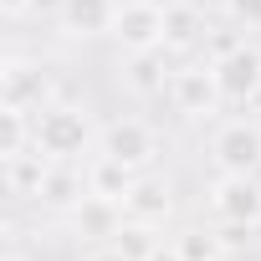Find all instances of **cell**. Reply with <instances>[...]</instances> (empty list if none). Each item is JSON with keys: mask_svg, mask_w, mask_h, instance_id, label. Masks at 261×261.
<instances>
[{"mask_svg": "<svg viewBox=\"0 0 261 261\" xmlns=\"http://www.w3.org/2000/svg\"><path fill=\"white\" fill-rule=\"evenodd\" d=\"M87 261H134V256H123V251H118V246L108 241V246H97V251H92Z\"/></svg>", "mask_w": 261, "mask_h": 261, "instance_id": "obj_21", "label": "cell"}, {"mask_svg": "<svg viewBox=\"0 0 261 261\" xmlns=\"http://www.w3.org/2000/svg\"><path fill=\"white\" fill-rule=\"evenodd\" d=\"M36 200H41L46 210H77V205L87 200V169H77V164H51Z\"/></svg>", "mask_w": 261, "mask_h": 261, "instance_id": "obj_13", "label": "cell"}, {"mask_svg": "<svg viewBox=\"0 0 261 261\" xmlns=\"http://www.w3.org/2000/svg\"><path fill=\"white\" fill-rule=\"evenodd\" d=\"M134 169H128V164H118V159H108V154H92L87 159V190L92 195H102V200H128V190H134Z\"/></svg>", "mask_w": 261, "mask_h": 261, "instance_id": "obj_14", "label": "cell"}, {"mask_svg": "<svg viewBox=\"0 0 261 261\" xmlns=\"http://www.w3.org/2000/svg\"><path fill=\"white\" fill-rule=\"evenodd\" d=\"M113 246L123 251V256H134V261H149L154 256V225H144V220H123V230L113 236Z\"/></svg>", "mask_w": 261, "mask_h": 261, "instance_id": "obj_17", "label": "cell"}, {"mask_svg": "<svg viewBox=\"0 0 261 261\" xmlns=\"http://www.w3.org/2000/svg\"><path fill=\"white\" fill-rule=\"evenodd\" d=\"M0 261H31L26 251H6V256H0Z\"/></svg>", "mask_w": 261, "mask_h": 261, "instance_id": "obj_23", "label": "cell"}, {"mask_svg": "<svg viewBox=\"0 0 261 261\" xmlns=\"http://www.w3.org/2000/svg\"><path fill=\"white\" fill-rule=\"evenodd\" d=\"M149 261H185V256H179V246H154Z\"/></svg>", "mask_w": 261, "mask_h": 261, "instance_id": "obj_22", "label": "cell"}, {"mask_svg": "<svg viewBox=\"0 0 261 261\" xmlns=\"http://www.w3.org/2000/svg\"><path fill=\"white\" fill-rule=\"evenodd\" d=\"M220 11L230 26H246V31H261V0H220Z\"/></svg>", "mask_w": 261, "mask_h": 261, "instance_id": "obj_18", "label": "cell"}, {"mask_svg": "<svg viewBox=\"0 0 261 261\" xmlns=\"http://www.w3.org/2000/svg\"><path fill=\"white\" fill-rule=\"evenodd\" d=\"M118 51H159L164 46V6L159 0H123L118 26H113Z\"/></svg>", "mask_w": 261, "mask_h": 261, "instance_id": "obj_7", "label": "cell"}, {"mask_svg": "<svg viewBox=\"0 0 261 261\" xmlns=\"http://www.w3.org/2000/svg\"><path fill=\"white\" fill-rule=\"evenodd\" d=\"M205 41V21L195 6H185V0H174V6H164V51H185V46H200Z\"/></svg>", "mask_w": 261, "mask_h": 261, "instance_id": "obj_15", "label": "cell"}, {"mask_svg": "<svg viewBox=\"0 0 261 261\" xmlns=\"http://www.w3.org/2000/svg\"><path fill=\"white\" fill-rule=\"evenodd\" d=\"M92 118L87 108H72V102H51L36 113V154H46L51 164H77L87 149H92Z\"/></svg>", "mask_w": 261, "mask_h": 261, "instance_id": "obj_1", "label": "cell"}, {"mask_svg": "<svg viewBox=\"0 0 261 261\" xmlns=\"http://www.w3.org/2000/svg\"><path fill=\"white\" fill-rule=\"evenodd\" d=\"M118 11H123V0H62V6H57V21H62L67 36L92 41V36H113Z\"/></svg>", "mask_w": 261, "mask_h": 261, "instance_id": "obj_9", "label": "cell"}, {"mask_svg": "<svg viewBox=\"0 0 261 261\" xmlns=\"http://www.w3.org/2000/svg\"><path fill=\"white\" fill-rule=\"evenodd\" d=\"M210 164H215V174H256L261 169V123L225 118L210 134Z\"/></svg>", "mask_w": 261, "mask_h": 261, "instance_id": "obj_3", "label": "cell"}, {"mask_svg": "<svg viewBox=\"0 0 261 261\" xmlns=\"http://www.w3.org/2000/svg\"><path fill=\"white\" fill-rule=\"evenodd\" d=\"M179 256L185 261H225V241H220V230H205V225H190V230H179Z\"/></svg>", "mask_w": 261, "mask_h": 261, "instance_id": "obj_16", "label": "cell"}, {"mask_svg": "<svg viewBox=\"0 0 261 261\" xmlns=\"http://www.w3.org/2000/svg\"><path fill=\"white\" fill-rule=\"evenodd\" d=\"M0 11H6L11 21H21V16H31V11H41V0H0Z\"/></svg>", "mask_w": 261, "mask_h": 261, "instance_id": "obj_20", "label": "cell"}, {"mask_svg": "<svg viewBox=\"0 0 261 261\" xmlns=\"http://www.w3.org/2000/svg\"><path fill=\"white\" fill-rule=\"evenodd\" d=\"M210 210L220 225H261V179L256 174H215Z\"/></svg>", "mask_w": 261, "mask_h": 261, "instance_id": "obj_6", "label": "cell"}, {"mask_svg": "<svg viewBox=\"0 0 261 261\" xmlns=\"http://www.w3.org/2000/svg\"><path fill=\"white\" fill-rule=\"evenodd\" d=\"M236 46H246L236 31H205V62H215V57H225V51H236Z\"/></svg>", "mask_w": 261, "mask_h": 261, "instance_id": "obj_19", "label": "cell"}, {"mask_svg": "<svg viewBox=\"0 0 261 261\" xmlns=\"http://www.w3.org/2000/svg\"><path fill=\"white\" fill-rule=\"evenodd\" d=\"M123 215H128V220H144V225L159 230V225L174 215V190H169L164 179H154V174H139L134 190H128V200H123Z\"/></svg>", "mask_w": 261, "mask_h": 261, "instance_id": "obj_11", "label": "cell"}, {"mask_svg": "<svg viewBox=\"0 0 261 261\" xmlns=\"http://www.w3.org/2000/svg\"><path fill=\"white\" fill-rule=\"evenodd\" d=\"M57 82H51V67L36 62V57H6L0 62V108H21V113H41L51 108L57 97Z\"/></svg>", "mask_w": 261, "mask_h": 261, "instance_id": "obj_2", "label": "cell"}, {"mask_svg": "<svg viewBox=\"0 0 261 261\" xmlns=\"http://www.w3.org/2000/svg\"><path fill=\"white\" fill-rule=\"evenodd\" d=\"M97 154L128 164L134 174H144L154 159H159V134L144 123V118H113L97 128Z\"/></svg>", "mask_w": 261, "mask_h": 261, "instance_id": "obj_4", "label": "cell"}, {"mask_svg": "<svg viewBox=\"0 0 261 261\" xmlns=\"http://www.w3.org/2000/svg\"><path fill=\"white\" fill-rule=\"evenodd\" d=\"M169 102L179 118H215L225 108L220 97V82H215V67L210 62H190L169 77Z\"/></svg>", "mask_w": 261, "mask_h": 261, "instance_id": "obj_5", "label": "cell"}, {"mask_svg": "<svg viewBox=\"0 0 261 261\" xmlns=\"http://www.w3.org/2000/svg\"><path fill=\"white\" fill-rule=\"evenodd\" d=\"M210 67H215L220 97H225L230 108H251V102H256V92H261V51H256V46H236V51L215 57Z\"/></svg>", "mask_w": 261, "mask_h": 261, "instance_id": "obj_8", "label": "cell"}, {"mask_svg": "<svg viewBox=\"0 0 261 261\" xmlns=\"http://www.w3.org/2000/svg\"><path fill=\"white\" fill-rule=\"evenodd\" d=\"M123 87L134 92V97H159V92H169V51L159 46V51H128L123 57Z\"/></svg>", "mask_w": 261, "mask_h": 261, "instance_id": "obj_10", "label": "cell"}, {"mask_svg": "<svg viewBox=\"0 0 261 261\" xmlns=\"http://www.w3.org/2000/svg\"><path fill=\"white\" fill-rule=\"evenodd\" d=\"M251 108H256V113H261V92H256V102H251Z\"/></svg>", "mask_w": 261, "mask_h": 261, "instance_id": "obj_24", "label": "cell"}, {"mask_svg": "<svg viewBox=\"0 0 261 261\" xmlns=\"http://www.w3.org/2000/svg\"><path fill=\"white\" fill-rule=\"evenodd\" d=\"M67 215H72V230H77L82 241H113V236L123 230V220H128L118 200H102V195H92V190H87V200H82L77 210H67Z\"/></svg>", "mask_w": 261, "mask_h": 261, "instance_id": "obj_12", "label": "cell"}]
</instances>
